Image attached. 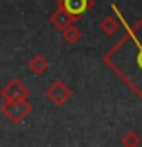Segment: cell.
Instances as JSON below:
<instances>
[{"label":"cell","instance_id":"1","mask_svg":"<svg viewBox=\"0 0 142 147\" xmlns=\"http://www.w3.org/2000/svg\"><path fill=\"white\" fill-rule=\"evenodd\" d=\"M121 24L122 38L103 56V61L142 99V16L133 25H128L126 20Z\"/></svg>","mask_w":142,"mask_h":147},{"label":"cell","instance_id":"2","mask_svg":"<svg viewBox=\"0 0 142 147\" xmlns=\"http://www.w3.org/2000/svg\"><path fill=\"white\" fill-rule=\"evenodd\" d=\"M0 109H2V113L11 122L18 124L31 115L33 106L27 99H14V100H4V104L0 106Z\"/></svg>","mask_w":142,"mask_h":147},{"label":"cell","instance_id":"3","mask_svg":"<svg viewBox=\"0 0 142 147\" xmlns=\"http://www.w3.org/2000/svg\"><path fill=\"white\" fill-rule=\"evenodd\" d=\"M47 97L54 106H63L65 102L72 97V90L63 81H54V83L47 88Z\"/></svg>","mask_w":142,"mask_h":147},{"label":"cell","instance_id":"4","mask_svg":"<svg viewBox=\"0 0 142 147\" xmlns=\"http://www.w3.org/2000/svg\"><path fill=\"white\" fill-rule=\"evenodd\" d=\"M58 5L77 20L94 7V0H58Z\"/></svg>","mask_w":142,"mask_h":147},{"label":"cell","instance_id":"5","mask_svg":"<svg viewBox=\"0 0 142 147\" xmlns=\"http://www.w3.org/2000/svg\"><path fill=\"white\" fill-rule=\"evenodd\" d=\"M29 90L20 79H11L2 90H0V97L4 100H14V99H27Z\"/></svg>","mask_w":142,"mask_h":147},{"label":"cell","instance_id":"6","mask_svg":"<svg viewBox=\"0 0 142 147\" xmlns=\"http://www.w3.org/2000/svg\"><path fill=\"white\" fill-rule=\"evenodd\" d=\"M50 22H52V25H54V27H58L59 31H61V29L72 25L74 22H76V18H74L70 13H67L63 7H59V5H58V9L50 14Z\"/></svg>","mask_w":142,"mask_h":147},{"label":"cell","instance_id":"7","mask_svg":"<svg viewBox=\"0 0 142 147\" xmlns=\"http://www.w3.org/2000/svg\"><path fill=\"white\" fill-rule=\"evenodd\" d=\"M121 27H122V24H121V20H119L117 16H106V18H103L101 24H99L101 32L106 34V36L117 34L119 31H121Z\"/></svg>","mask_w":142,"mask_h":147},{"label":"cell","instance_id":"8","mask_svg":"<svg viewBox=\"0 0 142 147\" xmlns=\"http://www.w3.org/2000/svg\"><path fill=\"white\" fill-rule=\"evenodd\" d=\"M27 67L33 74H36V76H43V74L47 72V68H49V61L43 56H34V57L29 59Z\"/></svg>","mask_w":142,"mask_h":147},{"label":"cell","instance_id":"9","mask_svg":"<svg viewBox=\"0 0 142 147\" xmlns=\"http://www.w3.org/2000/svg\"><path fill=\"white\" fill-rule=\"evenodd\" d=\"M61 36H63V40L67 43H70V45H74V43H77L81 38H83V32H81V29L76 27V25H69V27H65L61 29Z\"/></svg>","mask_w":142,"mask_h":147},{"label":"cell","instance_id":"10","mask_svg":"<svg viewBox=\"0 0 142 147\" xmlns=\"http://www.w3.org/2000/svg\"><path fill=\"white\" fill-rule=\"evenodd\" d=\"M121 144L124 147H137L142 144V138L135 133V131H128V133H124V136L121 138Z\"/></svg>","mask_w":142,"mask_h":147}]
</instances>
